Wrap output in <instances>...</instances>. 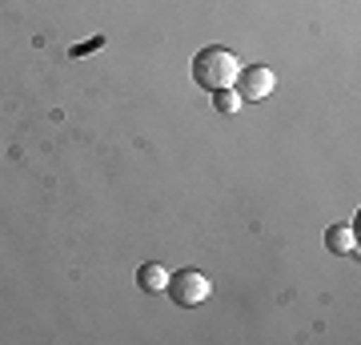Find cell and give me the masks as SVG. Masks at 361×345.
<instances>
[{"label": "cell", "mask_w": 361, "mask_h": 345, "mask_svg": "<svg viewBox=\"0 0 361 345\" xmlns=\"http://www.w3.org/2000/svg\"><path fill=\"white\" fill-rule=\"evenodd\" d=\"M237 73H241V61H237V52H229L225 44H209V49H201L193 56V80L209 92L229 89L233 80H237Z\"/></svg>", "instance_id": "obj_1"}, {"label": "cell", "mask_w": 361, "mask_h": 345, "mask_svg": "<svg viewBox=\"0 0 361 345\" xmlns=\"http://www.w3.org/2000/svg\"><path fill=\"white\" fill-rule=\"evenodd\" d=\"M233 85H237V97L241 101H265L277 89V77H273V68H265V64H249V68L237 73Z\"/></svg>", "instance_id": "obj_3"}, {"label": "cell", "mask_w": 361, "mask_h": 345, "mask_svg": "<svg viewBox=\"0 0 361 345\" xmlns=\"http://www.w3.org/2000/svg\"><path fill=\"white\" fill-rule=\"evenodd\" d=\"M325 245H329V253H337V257H353V253H357L353 225H329V233H325Z\"/></svg>", "instance_id": "obj_4"}, {"label": "cell", "mask_w": 361, "mask_h": 345, "mask_svg": "<svg viewBox=\"0 0 361 345\" xmlns=\"http://www.w3.org/2000/svg\"><path fill=\"white\" fill-rule=\"evenodd\" d=\"M241 104H245V101H241V97H237L233 89H221L217 97H213V109H217V113H225V116H233L237 109H241Z\"/></svg>", "instance_id": "obj_6"}, {"label": "cell", "mask_w": 361, "mask_h": 345, "mask_svg": "<svg viewBox=\"0 0 361 345\" xmlns=\"http://www.w3.org/2000/svg\"><path fill=\"white\" fill-rule=\"evenodd\" d=\"M165 293L173 297V305L193 309V305H201V301H209V293H213V282H209L201 269H177V273H169Z\"/></svg>", "instance_id": "obj_2"}, {"label": "cell", "mask_w": 361, "mask_h": 345, "mask_svg": "<svg viewBox=\"0 0 361 345\" xmlns=\"http://www.w3.org/2000/svg\"><path fill=\"white\" fill-rule=\"evenodd\" d=\"M165 282H169V273H165V265H161V261H145V265L137 269V285H141L145 293H161V289H165Z\"/></svg>", "instance_id": "obj_5"}]
</instances>
